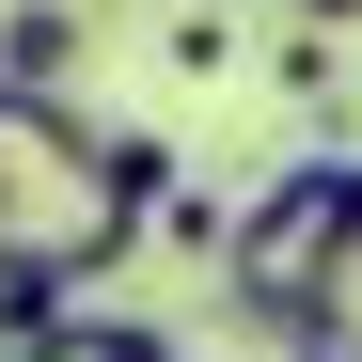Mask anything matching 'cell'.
<instances>
[{"label":"cell","mask_w":362,"mask_h":362,"mask_svg":"<svg viewBox=\"0 0 362 362\" xmlns=\"http://www.w3.org/2000/svg\"><path fill=\"white\" fill-rule=\"evenodd\" d=\"M158 252H236V205H221V189H173V205H158Z\"/></svg>","instance_id":"obj_5"},{"label":"cell","mask_w":362,"mask_h":362,"mask_svg":"<svg viewBox=\"0 0 362 362\" xmlns=\"http://www.w3.org/2000/svg\"><path fill=\"white\" fill-rule=\"evenodd\" d=\"M64 64H79V0H0V79L64 95Z\"/></svg>","instance_id":"obj_3"},{"label":"cell","mask_w":362,"mask_h":362,"mask_svg":"<svg viewBox=\"0 0 362 362\" xmlns=\"http://www.w3.org/2000/svg\"><path fill=\"white\" fill-rule=\"evenodd\" d=\"M299 16H315V32H346V16H362V0H299Z\"/></svg>","instance_id":"obj_6"},{"label":"cell","mask_w":362,"mask_h":362,"mask_svg":"<svg viewBox=\"0 0 362 362\" xmlns=\"http://www.w3.org/2000/svg\"><path fill=\"white\" fill-rule=\"evenodd\" d=\"M221 16H236V0H221Z\"/></svg>","instance_id":"obj_7"},{"label":"cell","mask_w":362,"mask_h":362,"mask_svg":"<svg viewBox=\"0 0 362 362\" xmlns=\"http://www.w3.org/2000/svg\"><path fill=\"white\" fill-rule=\"evenodd\" d=\"M142 236H158V205L110 173V127H79V110L32 95V79H0V252L95 284V268H127Z\"/></svg>","instance_id":"obj_1"},{"label":"cell","mask_w":362,"mask_h":362,"mask_svg":"<svg viewBox=\"0 0 362 362\" xmlns=\"http://www.w3.org/2000/svg\"><path fill=\"white\" fill-rule=\"evenodd\" d=\"M346 268H362V158H284L252 173V205H236V315H252L268 346H299L315 315H346Z\"/></svg>","instance_id":"obj_2"},{"label":"cell","mask_w":362,"mask_h":362,"mask_svg":"<svg viewBox=\"0 0 362 362\" xmlns=\"http://www.w3.org/2000/svg\"><path fill=\"white\" fill-rule=\"evenodd\" d=\"M16 362H173V331H158V315H64V331L16 346Z\"/></svg>","instance_id":"obj_4"}]
</instances>
